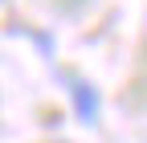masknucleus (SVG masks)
Segmentation results:
<instances>
[{
  "label": "nucleus",
  "instance_id": "obj_1",
  "mask_svg": "<svg viewBox=\"0 0 147 143\" xmlns=\"http://www.w3.org/2000/svg\"><path fill=\"white\" fill-rule=\"evenodd\" d=\"M69 94H74V111H78V119L86 123V127H90V123H98V94H94V86L78 82Z\"/></svg>",
  "mask_w": 147,
  "mask_h": 143
}]
</instances>
